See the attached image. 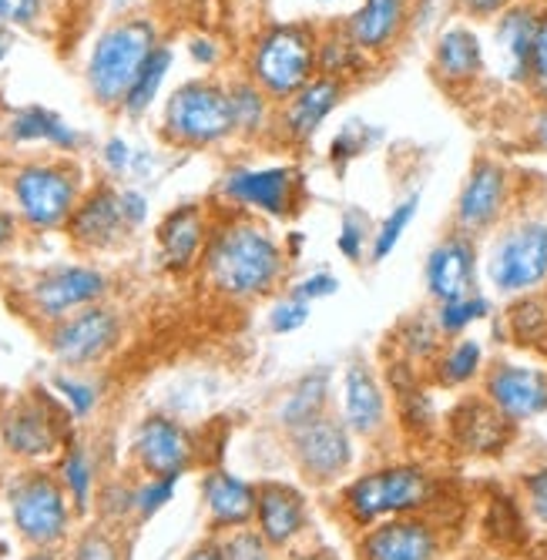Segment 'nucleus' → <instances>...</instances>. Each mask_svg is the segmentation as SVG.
Masks as SVG:
<instances>
[{"instance_id": "nucleus-7", "label": "nucleus", "mask_w": 547, "mask_h": 560, "mask_svg": "<svg viewBox=\"0 0 547 560\" xmlns=\"http://www.w3.org/2000/svg\"><path fill=\"white\" fill-rule=\"evenodd\" d=\"M162 138L175 148L209 151L235 138L229 88L216 78H195L178 84L162 108Z\"/></svg>"}, {"instance_id": "nucleus-52", "label": "nucleus", "mask_w": 547, "mask_h": 560, "mask_svg": "<svg viewBox=\"0 0 547 560\" xmlns=\"http://www.w3.org/2000/svg\"><path fill=\"white\" fill-rule=\"evenodd\" d=\"M102 162L112 175H128L135 165V148L125 138H108L102 148Z\"/></svg>"}, {"instance_id": "nucleus-60", "label": "nucleus", "mask_w": 547, "mask_h": 560, "mask_svg": "<svg viewBox=\"0 0 547 560\" xmlns=\"http://www.w3.org/2000/svg\"><path fill=\"white\" fill-rule=\"evenodd\" d=\"M24 560H61V557L55 553V547H34Z\"/></svg>"}, {"instance_id": "nucleus-32", "label": "nucleus", "mask_w": 547, "mask_h": 560, "mask_svg": "<svg viewBox=\"0 0 547 560\" xmlns=\"http://www.w3.org/2000/svg\"><path fill=\"white\" fill-rule=\"evenodd\" d=\"M8 138L14 144H44V148H55V151H78L81 144V135L51 108H40V105H27V108H18L11 118H8Z\"/></svg>"}, {"instance_id": "nucleus-21", "label": "nucleus", "mask_w": 547, "mask_h": 560, "mask_svg": "<svg viewBox=\"0 0 547 560\" xmlns=\"http://www.w3.org/2000/svg\"><path fill=\"white\" fill-rule=\"evenodd\" d=\"M410 24H414V0H360V4L339 21V27L350 34L353 44L376 65L407 40Z\"/></svg>"}, {"instance_id": "nucleus-53", "label": "nucleus", "mask_w": 547, "mask_h": 560, "mask_svg": "<svg viewBox=\"0 0 547 560\" xmlns=\"http://www.w3.org/2000/svg\"><path fill=\"white\" fill-rule=\"evenodd\" d=\"M511 4H517V0H454V8L467 21H497Z\"/></svg>"}, {"instance_id": "nucleus-3", "label": "nucleus", "mask_w": 547, "mask_h": 560, "mask_svg": "<svg viewBox=\"0 0 547 560\" xmlns=\"http://www.w3.org/2000/svg\"><path fill=\"white\" fill-rule=\"evenodd\" d=\"M437 500V480L420 464H386L353 477L339 490L342 521L366 530L386 517H414L430 511Z\"/></svg>"}, {"instance_id": "nucleus-48", "label": "nucleus", "mask_w": 547, "mask_h": 560, "mask_svg": "<svg viewBox=\"0 0 547 560\" xmlns=\"http://www.w3.org/2000/svg\"><path fill=\"white\" fill-rule=\"evenodd\" d=\"M286 289H289L292 295L306 299L310 305H319V302L339 295L342 282H339V276L329 272V269H313V272H306V276H300V279H289Z\"/></svg>"}, {"instance_id": "nucleus-9", "label": "nucleus", "mask_w": 547, "mask_h": 560, "mask_svg": "<svg viewBox=\"0 0 547 560\" xmlns=\"http://www.w3.org/2000/svg\"><path fill=\"white\" fill-rule=\"evenodd\" d=\"M517 198V172L497 155H477L457 188L451 229L480 242L511 219Z\"/></svg>"}, {"instance_id": "nucleus-49", "label": "nucleus", "mask_w": 547, "mask_h": 560, "mask_svg": "<svg viewBox=\"0 0 547 560\" xmlns=\"http://www.w3.org/2000/svg\"><path fill=\"white\" fill-rule=\"evenodd\" d=\"M71 560H121V547L108 530L91 527L74 540Z\"/></svg>"}, {"instance_id": "nucleus-16", "label": "nucleus", "mask_w": 547, "mask_h": 560, "mask_svg": "<svg viewBox=\"0 0 547 560\" xmlns=\"http://www.w3.org/2000/svg\"><path fill=\"white\" fill-rule=\"evenodd\" d=\"M353 84L316 74L310 84H303L292 97H286L279 105V118H276V144L279 148H310L316 141V135L326 128V121L342 108L346 94H350Z\"/></svg>"}, {"instance_id": "nucleus-1", "label": "nucleus", "mask_w": 547, "mask_h": 560, "mask_svg": "<svg viewBox=\"0 0 547 560\" xmlns=\"http://www.w3.org/2000/svg\"><path fill=\"white\" fill-rule=\"evenodd\" d=\"M198 269L219 299L248 305L272 299L289 285L292 259L269 222L229 212L212 225Z\"/></svg>"}, {"instance_id": "nucleus-24", "label": "nucleus", "mask_w": 547, "mask_h": 560, "mask_svg": "<svg viewBox=\"0 0 547 560\" xmlns=\"http://www.w3.org/2000/svg\"><path fill=\"white\" fill-rule=\"evenodd\" d=\"M68 238L78 245V248H88V252H102V248H115L118 242H125L131 235L125 215H121V198H118V188L108 185V182H97L91 185L78 209L71 212L68 225H65Z\"/></svg>"}, {"instance_id": "nucleus-20", "label": "nucleus", "mask_w": 547, "mask_h": 560, "mask_svg": "<svg viewBox=\"0 0 547 560\" xmlns=\"http://www.w3.org/2000/svg\"><path fill=\"white\" fill-rule=\"evenodd\" d=\"M336 417L360 440H376L389 430V393L366 360H350L342 366Z\"/></svg>"}, {"instance_id": "nucleus-61", "label": "nucleus", "mask_w": 547, "mask_h": 560, "mask_svg": "<svg viewBox=\"0 0 547 560\" xmlns=\"http://www.w3.org/2000/svg\"><path fill=\"white\" fill-rule=\"evenodd\" d=\"M11 44H14V40H11V31H8V27H0V61H4V58H8V50H11Z\"/></svg>"}, {"instance_id": "nucleus-35", "label": "nucleus", "mask_w": 547, "mask_h": 560, "mask_svg": "<svg viewBox=\"0 0 547 560\" xmlns=\"http://www.w3.org/2000/svg\"><path fill=\"white\" fill-rule=\"evenodd\" d=\"M389 342L396 349V355H400V363L414 366V370H427L437 352L443 349V336L433 323V313H414L407 319L396 323V329L389 332Z\"/></svg>"}, {"instance_id": "nucleus-6", "label": "nucleus", "mask_w": 547, "mask_h": 560, "mask_svg": "<svg viewBox=\"0 0 547 560\" xmlns=\"http://www.w3.org/2000/svg\"><path fill=\"white\" fill-rule=\"evenodd\" d=\"M14 215L31 232H55L65 229L71 212L84 195V172L74 162L34 159L14 165L8 175Z\"/></svg>"}, {"instance_id": "nucleus-5", "label": "nucleus", "mask_w": 547, "mask_h": 560, "mask_svg": "<svg viewBox=\"0 0 547 560\" xmlns=\"http://www.w3.org/2000/svg\"><path fill=\"white\" fill-rule=\"evenodd\" d=\"M159 27L148 18H125L97 34L88 55V91L102 108L121 112L128 88L135 84L141 65L159 47Z\"/></svg>"}, {"instance_id": "nucleus-50", "label": "nucleus", "mask_w": 547, "mask_h": 560, "mask_svg": "<svg viewBox=\"0 0 547 560\" xmlns=\"http://www.w3.org/2000/svg\"><path fill=\"white\" fill-rule=\"evenodd\" d=\"M44 18V0H0V27H34Z\"/></svg>"}, {"instance_id": "nucleus-27", "label": "nucleus", "mask_w": 547, "mask_h": 560, "mask_svg": "<svg viewBox=\"0 0 547 560\" xmlns=\"http://www.w3.org/2000/svg\"><path fill=\"white\" fill-rule=\"evenodd\" d=\"M202 503L212 530L232 534L253 527L256 521V483H248L229 470H209L202 480Z\"/></svg>"}, {"instance_id": "nucleus-14", "label": "nucleus", "mask_w": 547, "mask_h": 560, "mask_svg": "<svg viewBox=\"0 0 547 560\" xmlns=\"http://www.w3.org/2000/svg\"><path fill=\"white\" fill-rule=\"evenodd\" d=\"M480 386L484 399L508 423H527L547 413V363L501 355L487 363Z\"/></svg>"}, {"instance_id": "nucleus-41", "label": "nucleus", "mask_w": 547, "mask_h": 560, "mask_svg": "<svg viewBox=\"0 0 547 560\" xmlns=\"http://www.w3.org/2000/svg\"><path fill=\"white\" fill-rule=\"evenodd\" d=\"M373 225L366 212L360 209H346L339 215V225H336V252L342 262L350 266H363L370 262V242H373Z\"/></svg>"}, {"instance_id": "nucleus-51", "label": "nucleus", "mask_w": 547, "mask_h": 560, "mask_svg": "<svg viewBox=\"0 0 547 560\" xmlns=\"http://www.w3.org/2000/svg\"><path fill=\"white\" fill-rule=\"evenodd\" d=\"M521 138L531 151H544L547 155V105H534L527 115H524V128H521Z\"/></svg>"}, {"instance_id": "nucleus-12", "label": "nucleus", "mask_w": 547, "mask_h": 560, "mask_svg": "<svg viewBox=\"0 0 547 560\" xmlns=\"http://www.w3.org/2000/svg\"><path fill=\"white\" fill-rule=\"evenodd\" d=\"M121 336H125L121 313L108 302H94L88 310H78L47 329V349H51V355L65 370L74 373L108 360L118 349Z\"/></svg>"}, {"instance_id": "nucleus-10", "label": "nucleus", "mask_w": 547, "mask_h": 560, "mask_svg": "<svg viewBox=\"0 0 547 560\" xmlns=\"http://www.w3.org/2000/svg\"><path fill=\"white\" fill-rule=\"evenodd\" d=\"M8 506L14 530L31 547H58L71 530V497L65 483L47 470L18 474L8 487Z\"/></svg>"}, {"instance_id": "nucleus-29", "label": "nucleus", "mask_w": 547, "mask_h": 560, "mask_svg": "<svg viewBox=\"0 0 547 560\" xmlns=\"http://www.w3.org/2000/svg\"><path fill=\"white\" fill-rule=\"evenodd\" d=\"M333 386H336V376L329 366H316L310 373H303L295 380L276 402L272 410V420L282 433H292L306 423H313L316 417L329 413V402H333Z\"/></svg>"}, {"instance_id": "nucleus-46", "label": "nucleus", "mask_w": 547, "mask_h": 560, "mask_svg": "<svg viewBox=\"0 0 547 560\" xmlns=\"http://www.w3.org/2000/svg\"><path fill=\"white\" fill-rule=\"evenodd\" d=\"M521 500H524L527 521L547 534V464L521 477Z\"/></svg>"}, {"instance_id": "nucleus-19", "label": "nucleus", "mask_w": 547, "mask_h": 560, "mask_svg": "<svg viewBox=\"0 0 547 560\" xmlns=\"http://www.w3.org/2000/svg\"><path fill=\"white\" fill-rule=\"evenodd\" d=\"M0 443L24 464H40L55 456L65 443L58 410L40 396H24L11 402L0 417Z\"/></svg>"}, {"instance_id": "nucleus-39", "label": "nucleus", "mask_w": 547, "mask_h": 560, "mask_svg": "<svg viewBox=\"0 0 547 560\" xmlns=\"http://www.w3.org/2000/svg\"><path fill=\"white\" fill-rule=\"evenodd\" d=\"M383 141V128L363 121V118H350V121H342L339 131L333 135L329 141V165L336 172H346L357 159L370 155V151Z\"/></svg>"}, {"instance_id": "nucleus-23", "label": "nucleus", "mask_w": 547, "mask_h": 560, "mask_svg": "<svg viewBox=\"0 0 547 560\" xmlns=\"http://www.w3.org/2000/svg\"><path fill=\"white\" fill-rule=\"evenodd\" d=\"M131 453L148 477H182L195 460L191 433L172 417H144L135 430Z\"/></svg>"}, {"instance_id": "nucleus-44", "label": "nucleus", "mask_w": 547, "mask_h": 560, "mask_svg": "<svg viewBox=\"0 0 547 560\" xmlns=\"http://www.w3.org/2000/svg\"><path fill=\"white\" fill-rule=\"evenodd\" d=\"M51 386L58 389V396L65 399L68 413H71L74 420H88V417L94 413V406H97V389H94L88 380H81V376H74V373L68 370V373H58Z\"/></svg>"}, {"instance_id": "nucleus-45", "label": "nucleus", "mask_w": 547, "mask_h": 560, "mask_svg": "<svg viewBox=\"0 0 547 560\" xmlns=\"http://www.w3.org/2000/svg\"><path fill=\"white\" fill-rule=\"evenodd\" d=\"M222 553L225 560H276V550L263 540L256 527L222 534Z\"/></svg>"}, {"instance_id": "nucleus-55", "label": "nucleus", "mask_w": 547, "mask_h": 560, "mask_svg": "<svg viewBox=\"0 0 547 560\" xmlns=\"http://www.w3.org/2000/svg\"><path fill=\"white\" fill-rule=\"evenodd\" d=\"M188 55H191V61L198 65V68H206V71H212L219 61H222V47H219V40L216 37H191L188 40Z\"/></svg>"}, {"instance_id": "nucleus-37", "label": "nucleus", "mask_w": 547, "mask_h": 560, "mask_svg": "<svg viewBox=\"0 0 547 560\" xmlns=\"http://www.w3.org/2000/svg\"><path fill=\"white\" fill-rule=\"evenodd\" d=\"M420 201H423V191L414 188L407 191L400 201H393V209L373 225V242H370V262L373 266H383L400 242L407 238V232L414 229L417 215H420Z\"/></svg>"}, {"instance_id": "nucleus-30", "label": "nucleus", "mask_w": 547, "mask_h": 560, "mask_svg": "<svg viewBox=\"0 0 547 560\" xmlns=\"http://www.w3.org/2000/svg\"><path fill=\"white\" fill-rule=\"evenodd\" d=\"M511 427L493 406L480 396V399H464L457 410L451 413V436L464 453L474 456H490L501 453L508 446Z\"/></svg>"}, {"instance_id": "nucleus-63", "label": "nucleus", "mask_w": 547, "mask_h": 560, "mask_svg": "<svg viewBox=\"0 0 547 560\" xmlns=\"http://www.w3.org/2000/svg\"><path fill=\"white\" fill-rule=\"evenodd\" d=\"M323 4H333V0H323Z\"/></svg>"}, {"instance_id": "nucleus-25", "label": "nucleus", "mask_w": 547, "mask_h": 560, "mask_svg": "<svg viewBox=\"0 0 547 560\" xmlns=\"http://www.w3.org/2000/svg\"><path fill=\"white\" fill-rule=\"evenodd\" d=\"M212 225L216 222H212L209 209L198 206V201H185V206L172 209L155 229L162 266L175 276H185L202 266Z\"/></svg>"}, {"instance_id": "nucleus-26", "label": "nucleus", "mask_w": 547, "mask_h": 560, "mask_svg": "<svg viewBox=\"0 0 547 560\" xmlns=\"http://www.w3.org/2000/svg\"><path fill=\"white\" fill-rule=\"evenodd\" d=\"M540 4L534 0H517L501 18L493 21V50H497V71L501 81L524 91L527 88V68H531V44L537 31Z\"/></svg>"}, {"instance_id": "nucleus-15", "label": "nucleus", "mask_w": 547, "mask_h": 560, "mask_svg": "<svg viewBox=\"0 0 547 560\" xmlns=\"http://www.w3.org/2000/svg\"><path fill=\"white\" fill-rule=\"evenodd\" d=\"M480 276H484L480 242L457 229H446L423 256V292L430 305L477 292Z\"/></svg>"}, {"instance_id": "nucleus-47", "label": "nucleus", "mask_w": 547, "mask_h": 560, "mask_svg": "<svg viewBox=\"0 0 547 560\" xmlns=\"http://www.w3.org/2000/svg\"><path fill=\"white\" fill-rule=\"evenodd\" d=\"M175 487H178L175 477H148L144 483H138L135 487V514L141 521L155 517L162 506L175 497Z\"/></svg>"}, {"instance_id": "nucleus-31", "label": "nucleus", "mask_w": 547, "mask_h": 560, "mask_svg": "<svg viewBox=\"0 0 547 560\" xmlns=\"http://www.w3.org/2000/svg\"><path fill=\"white\" fill-rule=\"evenodd\" d=\"M487 370V349L477 336H457L446 339L443 349L437 352V360L427 366V376L440 389H464L484 380Z\"/></svg>"}, {"instance_id": "nucleus-8", "label": "nucleus", "mask_w": 547, "mask_h": 560, "mask_svg": "<svg viewBox=\"0 0 547 560\" xmlns=\"http://www.w3.org/2000/svg\"><path fill=\"white\" fill-rule=\"evenodd\" d=\"M306 175L292 162L272 165H232L219 182V198L229 212L263 222H292L306 206Z\"/></svg>"}, {"instance_id": "nucleus-43", "label": "nucleus", "mask_w": 547, "mask_h": 560, "mask_svg": "<svg viewBox=\"0 0 547 560\" xmlns=\"http://www.w3.org/2000/svg\"><path fill=\"white\" fill-rule=\"evenodd\" d=\"M527 97L534 105H547V8H540L534 44H531V68H527Z\"/></svg>"}, {"instance_id": "nucleus-58", "label": "nucleus", "mask_w": 547, "mask_h": 560, "mask_svg": "<svg viewBox=\"0 0 547 560\" xmlns=\"http://www.w3.org/2000/svg\"><path fill=\"white\" fill-rule=\"evenodd\" d=\"M286 560H333V557H329V553H323V550L292 547V550H286Z\"/></svg>"}, {"instance_id": "nucleus-34", "label": "nucleus", "mask_w": 547, "mask_h": 560, "mask_svg": "<svg viewBox=\"0 0 547 560\" xmlns=\"http://www.w3.org/2000/svg\"><path fill=\"white\" fill-rule=\"evenodd\" d=\"M501 329L514 346L547 355V292L504 302Z\"/></svg>"}, {"instance_id": "nucleus-57", "label": "nucleus", "mask_w": 547, "mask_h": 560, "mask_svg": "<svg viewBox=\"0 0 547 560\" xmlns=\"http://www.w3.org/2000/svg\"><path fill=\"white\" fill-rule=\"evenodd\" d=\"M185 560H225V553H222V540H206V544H198Z\"/></svg>"}, {"instance_id": "nucleus-36", "label": "nucleus", "mask_w": 547, "mask_h": 560, "mask_svg": "<svg viewBox=\"0 0 547 560\" xmlns=\"http://www.w3.org/2000/svg\"><path fill=\"white\" fill-rule=\"evenodd\" d=\"M430 313H433V323L443 339H457V336H470L474 326L490 323L497 316V299L490 292L477 289V292H467L451 302H437Z\"/></svg>"}, {"instance_id": "nucleus-11", "label": "nucleus", "mask_w": 547, "mask_h": 560, "mask_svg": "<svg viewBox=\"0 0 547 560\" xmlns=\"http://www.w3.org/2000/svg\"><path fill=\"white\" fill-rule=\"evenodd\" d=\"M286 450L300 477L313 487H336L357 464V436L333 413L286 433Z\"/></svg>"}, {"instance_id": "nucleus-42", "label": "nucleus", "mask_w": 547, "mask_h": 560, "mask_svg": "<svg viewBox=\"0 0 547 560\" xmlns=\"http://www.w3.org/2000/svg\"><path fill=\"white\" fill-rule=\"evenodd\" d=\"M313 319V305L300 295H292L289 289H282L279 295H272L269 313H266V326L272 336H295L300 329H306Z\"/></svg>"}, {"instance_id": "nucleus-33", "label": "nucleus", "mask_w": 547, "mask_h": 560, "mask_svg": "<svg viewBox=\"0 0 547 560\" xmlns=\"http://www.w3.org/2000/svg\"><path fill=\"white\" fill-rule=\"evenodd\" d=\"M376 68V61L353 44V37L346 34L339 24L319 27V44H316V74L357 84L363 81L370 71Z\"/></svg>"}, {"instance_id": "nucleus-54", "label": "nucleus", "mask_w": 547, "mask_h": 560, "mask_svg": "<svg viewBox=\"0 0 547 560\" xmlns=\"http://www.w3.org/2000/svg\"><path fill=\"white\" fill-rule=\"evenodd\" d=\"M118 198H121V215H125L128 229L138 232L144 225V219H148V198H144V191H138V188H118Z\"/></svg>"}, {"instance_id": "nucleus-28", "label": "nucleus", "mask_w": 547, "mask_h": 560, "mask_svg": "<svg viewBox=\"0 0 547 560\" xmlns=\"http://www.w3.org/2000/svg\"><path fill=\"white\" fill-rule=\"evenodd\" d=\"M225 88H229L235 138L248 141V144H276L279 101H272L256 81H248L245 74H235L232 81H225Z\"/></svg>"}, {"instance_id": "nucleus-56", "label": "nucleus", "mask_w": 547, "mask_h": 560, "mask_svg": "<svg viewBox=\"0 0 547 560\" xmlns=\"http://www.w3.org/2000/svg\"><path fill=\"white\" fill-rule=\"evenodd\" d=\"M14 235H18V215L0 209V256L8 252V245L14 242Z\"/></svg>"}, {"instance_id": "nucleus-22", "label": "nucleus", "mask_w": 547, "mask_h": 560, "mask_svg": "<svg viewBox=\"0 0 547 560\" xmlns=\"http://www.w3.org/2000/svg\"><path fill=\"white\" fill-rule=\"evenodd\" d=\"M310 500L303 490L282 480H266L256 487V521L253 527L272 550H292L310 534Z\"/></svg>"}, {"instance_id": "nucleus-18", "label": "nucleus", "mask_w": 547, "mask_h": 560, "mask_svg": "<svg viewBox=\"0 0 547 560\" xmlns=\"http://www.w3.org/2000/svg\"><path fill=\"white\" fill-rule=\"evenodd\" d=\"M443 534L423 517H386L357 537V560H443Z\"/></svg>"}, {"instance_id": "nucleus-59", "label": "nucleus", "mask_w": 547, "mask_h": 560, "mask_svg": "<svg viewBox=\"0 0 547 560\" xmlns=\"http://www.w3.org/2000/svg\"><path fill=\"white\" fill-rule=\"evenodd\" d=\"M282 242H286V252H289V259H292V262L303 256V242H306V238H303L300 232H289Z\"/></svg>"}, {"instance_id": "nucleus-40", "label": "nucleus", "mask_w": 547, "mask_h": 560, "mask_svg": "<svg viewBox=\"0 0 547 560\" xmlns=\"http://www.w3.org/2000/svg\"><path fill=\"white\" fill-rule=\"evenodd\" d=\"M58 480L65 483L71 506L78 514H84L91 500H94V464L81 443H68V450L61 453V464H58Z\"/></svg>"}, {"instance_id": "nucleus-62", "label": "nucleus", "mask_w": 547, "mask_h": 560, "mask_svg": "<svg viewBox=\"0 0 547 560\" xmlns=\"http://www.w3.org/2000/svg\"><path fill=\"white\" fill-rule=\"evenodd\" d=\"M0 557H4V544H0Z\"/></svg>"}, {"instance_id": "nucleus-4", "label": "nucleus", "mask_w": 547, "mask_h": 560, "mask_svg": "<svg viewBox=\"0 0 547 560\" xmlns=\"http://www.w3.org/2000/svg\"><path fill=\"white\" fill-rule=\"evenodd\" d=\"M316 44L319 27L306 21H276L253 34L245 47L242 74L256 81L272 101L292 97L316 78Z\"/></svg>"}, {"instance_id": "nucleus-2", "label": "nucleus", "mask_w": 547, "mask_h": 560, "mask_svg": "<svg viewBox=\"0 0 547 560\" xmlns=\"http://www.w3.org/2000/svg\"><path fill=\"white\" fill-rule=\"evenodd\" d=\"M484 282L501 302L547 292V212L517 206L511 219L487 235Z\"/></svg>"}, {"instance_id": "nucleus-17", "label": "nucleus", "mask_w": 547, "mask_h": 560, "mask_svg": "<svg viewBox=\"0 0 547 560\" xmlns=\"http://www.w3.org/2000/svg\"><path fill=\"white\" fill-rule=\"evenodd\" d=\"M430 74L451 97L474 94L487 78V50L480 34L464 21L446 24L430 50Z\"/></svg>"}, {"instance_id": "nucleus-13", "label": "nucleus", "mask_w": 547, "mask_h": 560, "mask_svg": "<svg viewBox=\"0 0 547 560\" xmlns=\"http://www.w3.org/2000/svg\"><path fill=\"white\" fill-rule=\"evenodd\" d=\"M108 289H112V279L97 266H84V262L51 266L37 272L34 282L27 285V305L37 319L55 326L78 310L105 302Z\"/></svg>"}, {"instance_id": "nucleus-38", "label": "nucleus", "mask_w": 547, "mask_h": 560, "mask_svg": "<svg viewBox=\"0 0 547 560\" xmlns=\"http://www.w3.org/2000/svg\"><path fill=\"white\" fill-rule=\"evenodd\" d=\"M172 65H175V50L168 44H159L152 50V58L141 65L135 84L128 88V97H125V105H121V112L128 118H141V115L152 112V105H155L162 88H165V78H168Z\"/></svg>"}]
</instances>
